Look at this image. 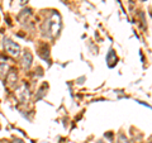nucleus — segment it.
Returning a JSON list of instances; mask_svg holds the SVG:
<instances>
[{
  "mask_svg": "<svg viewBox=\"0 0 152 143\" xmlns=\"http://www.w3.org/2000/svg\"><path fill=\"white\" fill-rule=\"evenodd\" d=\"M60 29H61V18L57 13L51 14V17L48 19H46L43 26H42V32L48 38L56 37L58 34Z\"/></svg>",
  "mask_w": 152,
  "mask_h": 143,
  "instance_id": "obj_1",
  "label": "nucleus"
},
{
  "mask_svg": "<svg viewBox=\"0 0 152 143\" xmlns=\"http://www.w3.org/2000/svg\"><path fill=\"white\" fill-rule=\"evenodd\" d=\"M3 46H4V50H5L9 55H12L14 57L19 56V53H20V47H19L15 42H13L12 39H9V38H4Z\"/></svg>",
  "mask_w": 152,
  "mask_h": 143,
  "instance_id": "obj_2",
  "label": "nucleus"
},
{
  "mask_svg": "<svg viewBox=\"0 0 152 143\" xmlns=\"http://www.w3.org/2000/svg\"><path fill=\"white\" fill-rule=\"evenodd\" d=\"M17 98L20 100L22 103H26L28 98H29V91H28V88L26 86V85H22L19 89H17Z\"/></svg>",
  "mask_w": 152,
  "mask_h": 143,
  "instance_id": "obj_3",
  "label": "nucleus"
},
{
  "mask_svg": "<svg viewBox=\"0 0 152 143\" xmlns=\"http://www.w3.org/2000/svg\"><path fill=\"white\" fill-rule=\"evenodd\" d=\"M32 60H33L32 55L29 53V52H26L24 56H23V61H22L23 67H24V69H29L31 65H32Z\"/></svg>",
  "mask_w": 152,
  "mask_h": 143,
  "instance_id": "obj_4",
  "label": "nucleus"
},
{
  "mask_svg": "<svg viewBox=\"0 0 152 143\" xmlns=\"http://www.w3.org/2000/svg\"><path fill=\"white\" fill-rule=\"evenodd\" d=\"M15 81H17V74L14 71H10V72L7 74V82L9 85H13Z\"/></svg>",
  "mask_w": 152,
  "mask_h": 143,
  "instance_id": "obj_5",
  "label": "nucleus"
},
{
  "mask_svg": "<svg viewBox=\"0 0 152 143\" xmlns=\"http://www.w3.org/2000/svg\"><path fill=\"white\" fill-rule=\"evenodd\" d=\"M7 71H8V66H7V63L4 62V61L0 60V74H1V75H5V74H7Z\"/></svg>",
  "mask_w": 152,
  "mask_h": 143,
  "instance_id": "obj_6",
  "label": "nucleus"
},
{
  "mask_svg": "<svg viewBox=\"0 0 152 143\" xmlns=\"http://www.w3.org/2000/svg\"><path fill=\"white\" fill-rule=\"evenodd\" d=\"M117 143H128V139L124 136H119L118 139H117Z\"/></svg>",
  "mask_w": 152,
  "mask_h": 143,
  "instance_id": "obj_7",
  "label": "nucleus"
},
{
  "mask_svg": "<svg viewBox=\"0 0 152 143\" xmlns=\"http://www.w3.org/2000/svg\"><path fill=\"white\" fill-rule=\"evenodd\" d=\"M13 143H23V142H22V141H20V139H15V141H14V142H13Z\"/></svg>",
  "mask_w": 152,
  "mask_h": 143,
  "instance_id": "obj_8",
  "label": "nucleus"
}]
</instances>
